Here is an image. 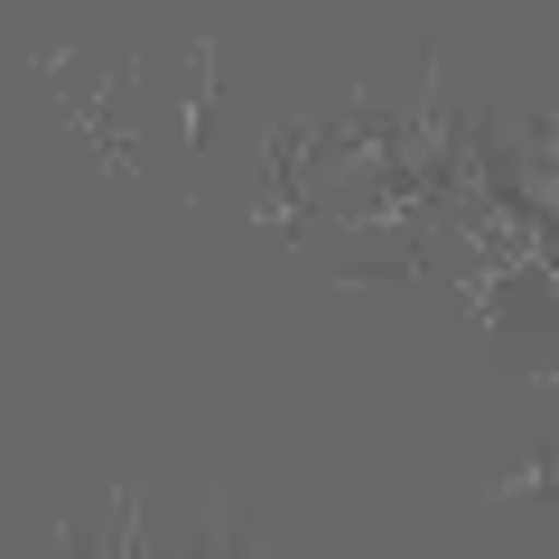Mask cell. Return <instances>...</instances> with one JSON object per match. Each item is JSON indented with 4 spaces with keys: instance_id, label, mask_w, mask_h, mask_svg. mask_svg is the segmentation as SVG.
<instances>
[{
    "instance_id": "cell-1",
    "label": "cell",
    "mask_w": 559,
    "mask_h": 559,
    "mask_svg": "<svg viewBox=\"0 0 559 559\" xmlns=\"http://www.w3.org/2000/svg\"><path fill=\"white\" fill-rule=\"evenodd\" d=\"M197 550H252V503L205 495V532H197Z\"/></svg>"
},
{
    "instance_id": "cell-2",
    "label": "cell",
    "mask_w": 559,
    "mask_h": 559,
    "mask_svg": "<svg viewBox=\"0 0 559 559\" xmlns=\"http://www.w3.org/2000/svg\"><path fill=\"white\" fill-rule=\"evenodd\" d=\"M540 495H550V457H532L522 476H495V485H485V503H540Z\"/></svg>"
}]
</instances>
